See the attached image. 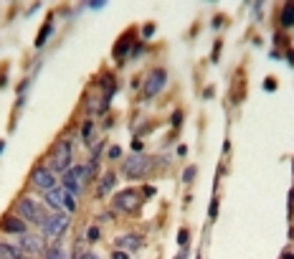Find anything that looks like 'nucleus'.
<instances>
[{"instance_id":"f257e3e1","label":"nucleus","mask_w":294,"mask_h":259,"mask_svg":"<svg viewBox=\"0 0 294 259\" xmlns=\"http://www.w3.org/2000/svg\"><path fill=\"white\" fill-rule=\"evenodd\" d=\"M94 170H97V160H92L89 165H71V168L64 173V188H66L71 196H79L81 188L92 180Z\"/></svg>"},{"instance_id":"f03ea898","label":"nucleus","mask_w":294,"mask_h":259,"mask_svg":"<svg viewBox=\"0 0 294 259\" xmlns=\"http://www.w3.org/2000/svg\"><path fill=\"white\" fill-rule=\"evenodd\" d=\"M46 168H49L54 175H56V173H66V170L71 168V142H69V140H61V142L54 145Z\"/></svg>"},{"instance_id":"7ed1b4c3","label":"nucleus","mask_w":294,"mask_h":259,"mask_svg":"<svg viewBox=\"0 0 294 259\" xmlns=\"http://www.w3.org/2000/svg\"><path fill=\"white\" fill-rule=\"evenodd\" d=\"M69 226H71V216L56 211V213H49L46 216V221L41 224V231H44V236H49V239H59V236L66 234Z\"/></svg>"},{"instance_id":"20e7f679","label":"nucleus","mask_w":294,"mask_h":259,"mask_svg":"<svg viewBox=\"0 0 294 259\" xmlns=\"http://www.w3.org/2000/svg\"><path fill=\"white\" fill-rule=\"evenodd\" d=\"M16 216H21L23 221H31V224H44L46 221V206H41L31 198H21L16 203Z\"/></svg>"},{"instance_id":"39448f33","label":"nucleus","mask_w":294,"mask_h":259,"mask_svg":"<svg viewBox=\"0 0 294 259\" xmlns=\"http://www.w3.org/2000/svg\"><path fill=\"white\" fill-rule=\"evenodd\" d=\"M44 196H46V203L51 208H56L59 213H69L71 216L76 211V196H71L66 188H54V191H49Z\"/></svg>"},{"instance_id":"423d86ee","label":"nucleus","mask_w":294,"mask_h":259,"mask_svg":"<svg viewBox=\"0 0 294 259\" xmlns=\"http://www.w3.org/2000/svg\"><path fill=\"white\" fill-rule=\"evenodd\" d=\"M150 163H152V160L145 158V155H132V158H127V163L122 165V175L127 178V180H140V178L147 175Z\"/></svg>"},{"instance_id":"0eeeda50","label":"nucleus","mask_w":294,"mask_h":259,"mask_svg":"<svg viewBox=\"0 0 294 259\" xmlns=\"http://www.w3.org/2000/svg\"><path fill=\"white\" fill-rule=\"evenodd\" d=\"M31 186L38 188V191H44V193H49V191L56 188V175L46 165H36L33 173H31Z\"/></svg>"},{"instance_id":"6e6552de","label":"nucleus","mask_w":294,"mask_h":259,"mask_svg":"<svg viewBox=\"0 0 294 259\" xmlns=\"http://www.w3.org/2000/svg\"><path fill=\"white\" fill-rule=\"evenodd\" d=\"M167 84V71L165 69H152L145 79V97H155L157 92H162V87Z\"/></svg>"},{"instance_id":"1a4fd4ad","label":"nucleus","mask_w":294,"mask_h":259,"mask_svg":"<svg viewBox=\"0 0 294 259\" xmlns=\"http://www.w3.org/2000/svg\"><path fill=\"white\" fill-rule=\"evenodd\" d=\"M114 208H119V211H137V208H140V196H137V191L127 188V191L117 193V196H114Z\"/></svg>"},{"instance_id":"9d476101","label":"nucleus","mask_w":294,"mask_h":259,"mask_svg":"<svg viewBox=\"0 0 294 259\" xmlns=\"http://www.w3.org/2000/svg\"><path fill=\"white\" fill-rule=\"evenodd\" d=\"M0 231H6V234H28V226H26V221L21 216H3L0 218Z\"/></svg>"},{"instance_id":"9b49d317","label":"nucleus","mask_w":294,"mask_h":259,"mask_svg":"<svg viewBox=\"0 0 294 259\" xmlns=\"http://www.w3.org/2000/svg\"><path fill=\"white\" fill-rule=\"evenodd\" d=\"M18 246L23 249V254H26V251H28V254H38V251H44V249H46L44 239H41V236H33V234H23Z\"/></svg>"},{"instance_id":"f8f14e48","label":"nucleus","mask_w":294,"mask_h":259,"mask_svg":"<svg viewBox=\"0 0 294 259\" xmlns=\"http://www.w3.org/2000/svg\"><path fill=\"white\" fill-rule=\"evenodd\" d=\"M0 259H23V249L8 241H0Z\"/></svg>"},{"instance_id":"ddd939ff","label":"nucleus","mask_w":294,"mask_h":259,"mask_svg":"<svg viewBox=\"0 0 294 259\" xmlns=\"http://www.w3.org/2000/svg\"><path fill=\"white\" fill-rule=\"evenodd\" d=\"M112 188H114V173H104V175H102V180H99L97 196H99V198H104V196H107Z\"/></svg>"},{"instance_id":"4468645a","label":"nucleus","mask_w":294,"mask_h":259,"mask_svg":"<svg viewBox=\"0 0 294 259\" xmlns=\"http://www.w3.org/2000/svg\"><path fill=\"white\" fill-rule=\"evenodd\" d=\"M279 23L284 28H294V3H286L279 13Z\"/></svg>"},{"instance_id":"2eb2a0df","label":"nucleus","mask_w":294,"mask_h":259,"mask_svg":"<svg viewBox=\"0 0 294 259\" xmlns=\"http://www.w3.org/2000/svg\"><path fill=\"white\" fill-rule=\"evenodd\" d=\"M117 246L135 251V249H140V246H142V239H140V236H135V234H130V236H122V239L117 241Z\"/></svg>"},{"instance_id":"dca6fc26","label":"nucleus","mask_w":294,"mask_h":259,"mask_svg":"<svg viewBox=\"0 0 294 259\" xmlns=\"http://www.w3.org/2000/svg\"><path fill=\"white\" fill-rule=\"evenodd\" d=\"M130 46H132V44H130V36H122L119 44L114 46V59H117V61H122V59H124V54L130 51Z\"/></svg>"},{"instance_id":"f3484780","label":"nucleus","mask_w":294,"mask_h":259,"mask_svg":"<svg viewBox=\"0 0 294 259\" xmlns=\"http://www.w3.org/2000/svg\"><path fill=\"white\" fill-rule=\"evenodd\" d=\"M46 259H69V254L61 244H54V246L46 249Z\"/></svg>"},{"instance_id":"a211bd4d","label":"nucleus","mask_w":294,"mask_h":259,"mask_svg":"<svg viewBox=\"0 0 294 259\" xmlns=\"http://www.w3.org/2000/svg\"><path fill=\"white\" fill-rule=\"evenodd\" d=\"M51 31H54V26H51V23H46L44 28H41V31H38V36H36V46H38V49H41V46H44V44H46V39H49V36H51Z\"/></svg>"},{"instance_id":"6ab92c4d","label":"nucleus","mask_w":294,"mask_h":259,"mask_svg":"<svg viewBox=\"0 0 294 259\" xmlns=\"http://www.w3.org/2000/svg\"><path fill=\"white\" fill-rule=\"evenodd\" d=\"M92 130H94V122L87 120V122L81 125V140H89V137H92Z\"/></svg>"},{"instance_id":"aec40b11","label":"nucleus","mask_w":294,"mask_h":259,"mask_svg":"<svg viewBox=\"0 0 294 259\" xmlns=\"http://www.w3.org/2000/svg\"><path fill=\"white\" fill-rule=\"evenodd\" d=\"M170 122H173L175 130L180 127V122H183V112H180V109H175V112H173V120H170Z\"/></svg>"},{"instance_id":"412c9836","label":"nucleus","mask_w":294,"mask_h":259,"mask_svg":"<svg viewBox=\"0 0 294 259\" xmlns=\"http://www.w3.org/2000/svg\"><path fill=\"white\" fill-rule=\"evenodd\" d=\"M188 241H190V234H188V231H185V229H183V231H180V234H178V244H183V246H185V244H188Z\"/></svg>"},{"instance_id":"4be33fe9","label":"nucleus","mask_w":294,"mask_h":259,"mask_svg":"<svg viewBox=\"0 0 294 259\" xmlns=\"http://www.w3.org/2000/svg\"><path fill=\"white\" fill-rule=\"evenodd\" d=\"M193 175H195V168H188V170L183 173V180L188 183V180H193Z\"/></svg>"},{"instance_id":"5701e85b","label":"nucleus","mask_w":294,"mask_h":259,"mask_svg":"<svg viewBox=\"0 0 294 259\" xmlns=\"http://www.w3.org/2000/svg\"><path fill=\"white\" fill-rule=\"evenodd\" d=\"M264 89H266V92H274V89H276L274 79H266V82H264Z\"/></svg>"},{"instance_id":"b1692460","label":"nucleus","mask_w":294,"mask_h":259,"mask_svg":"<svg viewBox=\"0 0 294 259\" xmlns=\"http://www.w3.org/2000/svg\"><path fill=\"white\" fill-rule=\"evenodd\" d=\"M119 155H122V150H119V147H112V150H109V158H112V160H117Z\"/></svg>"},{"instance_id":"393cba45","label":"nucleus","mask_w":294,"mask_h":259,"mask_svg":"<svg viewBox=\"0 0 294 259\" xmlns=\"http://www.w3.org/2000/svg\"><path fill=\"white\" fill-rule=\"evenodd\" d=\"M112 259H130V254H127V251H114Z\"/></svg>"},{"instance_id":"a878e982","label":"nucleus","mask_w":294,"mask_h":259,"mask_svg":"<svg viewBox=\"0 0 294 259\" xmlns=\"http://www.w3.org/2000/svg\"><path fill=\"white\" fill-rule=\"evenodd\" d=\"M102 6H104V0H92V3H89V8H94V11L102 8Z\"/></svg>"},{"instance_id":"bb28decb","label":"nucleus","mask_w":294,"mask_h":259,"mask_svg":"<svg viewBox=\"0 0 294 259\" xmlns=\"http://www.w3.org/2000/svg\"><path fill=\"white\" fill-rule=\"evenodd\" d=\"M142 193H145L147 198H152V196H155V188H152V186H145V191H142Z\"/></svg>"},{"instance_id":"cd10ccee","label":"nucleus","mask_w":294,"mask_h":259,"mask_svg":"<svg viewBox=\"0 0 294 259\" xmlns=\"http://www.w3.org/2000/svg\"><path fill=\"white\" fill-rule=\"evenodd\" d=\"M89 239L97 241V239H99V231H97V229H89Z\"/></svg>"},{"instance_id":"c85d7f7f","label":"nucleus","mask_w":294,"mask_h":259,"mask_svg":"<svg viewBox=\"0 0 294 259\" xmlns=\"http://www.w3.org/2000/svg\"><path fill=\"white\" fill-rule=\"evenodd\" d=\"M79 259H99V256H97V254H92V251H87V254H81Z\"/></svg>"},{"instance_id":"c756f323","label":"nucleus","mask_w":294,"mask_h":259,"mask_svg":"<svg viewBox=\"0 0 294 259\" xmlns=\"http://www.w3.org/2000/svg\"><path fill=\"white\" fill-rule=\"evenodd\" d=\"M142 33H145V36H152V33H155V26H145V31H142Z\"/></svg>"},{"instance_id":"7c9ffc66","label":"nucleus","mask_w":294,"mask_h":259,"mask_svg":"<svg viewBox=\"0 0 294 259\" xmlns=\"http://www.w3.org/2000/svg\"><path fill=\"white\" fill-rule=\"evenodd\" d=\"M3 147H6V142H3V140H0V153H3Z\"/></svg>"},{"instance_id":"2f4dec72","label":"nucleus","mask_w":294,"mask_h":259,"mask_svg":"<svg viewBox=\"0 0 294 259\" xmlns=\"http://www.w3.org/2000/svg\"><path fill=\"white\" fill-rule=\"evenodd\" d=\"M284 259H294V254H284Z\"/></svg>"},{"instance_id":"473e14b6","label":"nucleus","mask_w":294,"mask_h":259,"mask_svg":"<svg viewBox=\"0 0 294 259\" xmlns=\"http://www.w3.org/2000/svg\"><path fill=\"white\" fill-rule=\"evenodd\" d=\"M291 198H294V196H291Z\"/></svg>"}]
</instances>
